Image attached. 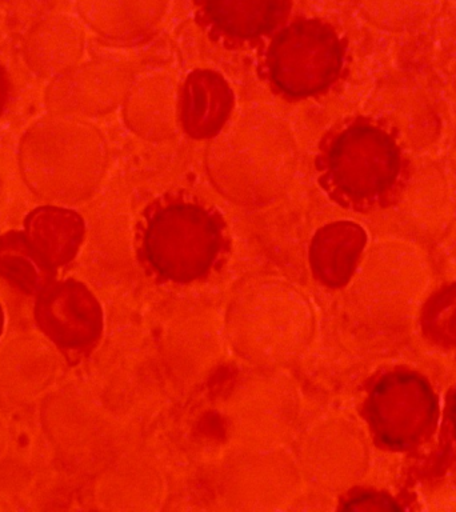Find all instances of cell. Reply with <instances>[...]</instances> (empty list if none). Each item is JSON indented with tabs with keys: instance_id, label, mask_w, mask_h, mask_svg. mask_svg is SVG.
Wrapping results in <instances>:
<instances>
[{
	"instance_id": "obj_15",
	"label": "cell",
	"mask_w": 456,
	"mask_h": 512,
	"mask_svg": "<svg viewBox=\"0 0 456 512\" xmlns=\"http://www.w3.org/2000/svg\"><path fill=\"white\" fill-rule=\"evenodd\" d=\"M4 35V16L2 10H0V42H2Z\"/></svg>"
},
{
	"instance_id": "obj_10",
	"label": "cell",
	"mask_w": 456,
	"mask_h": 512,
	"mask_svg": "<svg viewBox=\"0 0 456 512\" xmlns=\"http://www.w3.org/2000/svg\"><path fill=\"white\" fill-rule=\"evenodd\" d=\"M84 231L82 216L70 208L38 207L24 220V234L55 268L74 260L82 246Z\"/></svg>"
},
{
	"instance_id": "obj_1",
	"label": "cell",
	"mask_w": 456,
	"mask_h": 512,
	"mask_svg": "<svg viewBox=\"0 0 456 512\" xmlns=\"http://www.w3.org/2000/svg\"><path fill=\"white\" fill-rule=\"evenodd\" d=\"M224 243V223L218 212L184 196H167L154 203L140 234V250L148 266L178 283L206 275Z\"/></svg>"
},
{
	"instance_id": "obj_8",
	"label": "cell",
	"mask_w": 456,
	"mask_h": 512,
	"mask_svg": "<svg viewBox=\"0 0 456 512\" xmlns=\"http://www.w3.org/2000/svg\"><path fill=\"white\" fill-rule=\"evenodd\" d=\"M234 91L218 71L199 68L184 79L179 96L183 131L195 140L218 135L234 110Z\"/></svg>"
},
{
	"instance_id": "obj_2",
	"label": "cell",
	"mask_w": 456,
	"mask_h": 512,
	"mask_svg": "<svg viewBox=\"0 0 456 512\" xmlns=\"http://www.w3.org/2000/svg\"><path fill=\"white\" fill-rule=\"evenodd\" d=\"M315 167L320 186L335 200L371 202L398 178L399 150L382 128L355 120L324 136Z\"/></svg>"
},
{
	"instance_id": "obj_16",
	"label": "cell",
	"mask_w": 456,
	"mask_h": 512,
	"mask_svg": "<svg viewBox=\"0 0 456 512\" xmlns=\"http://www.w3.org/2000/svg\"><path fill=\"white\" fill-rule=\"evenodd\" d=\"M3 326H4V314H3L2 306H0V335H2Z\"/></svg>"
},
{
	"instance_id": "obj_12",
	"label": "cell",
	"mask_w": 456,
	"mask_h": 512,
	"mask_svg": "<svg viewBox=\"0 0 456 512\" xmlns=\"http://www.w3.org/2000/svg\"><path fill=\"white\" fill-rule=\"evenodd\" d=\"M55 267L20 231L0 236V278L27 295H38L54 282Z\"/></svg>"
},
{
	"instance_id": "obj_5",
	"label": "cell",
	"mask_w": 456,
	"mask_h": 512,
	"mask_svg": "<svg viewBox=\"0 0 456 512\" xmlns=\"http://www.w3.org/2000/svg\"><path fill=\"white\" fill-rule=\"evenodd\" d=\"M435 399L418 376L394 374L380 380L368 400V416L378 438L406 447L424 434L434 418Z\"/></svg>"
},
{
	"instance_id": "obj_4",
	"label": "cell",
	"mask_w": 456,
	"mask_h": 512,
	"mask_svg": "<svg viewBox=\"0 0 456 512\" xmlns=\"http://www.w3.org/2000/svg\"><path fill=\"white\" fill-rule=\"evenodd\" d=\"M79 126L55 114L28 128L19 147V167L28 187L48 200L78 195L76 171L80 166Z\"/></svg>"
},
{
	"instance_id": "obj_9",
	"label": "cell",
	"mask_w": 456,
	"mask_h": 512,
	"mask_svg": "<svg viewBox=\"0 0 456 512\" xmlns=\"http://www.w3.org/2000/svg\"><path fill=\"white\" fill-rule=\"evenodd\" d=\"M366 239V232L354 222H335L319 228L310 246V264L315 278L328 287L347 283Z\"/></svg>"
},
{
	"instance_id": "obj_7",
	"label": "cell",
	"mask_w": 456,
	"mask_h": 512,
	"mask_svg": "<svg viewBox=\"0 0 456 512\" xmlns=\"http://www.w3.org/2000/svg\"><path fill=\"white\" fill-rule=\"evenodd\" d=\"M207 30L228 44L258 42L287 18L290 0H196Z\"/></svg>"
},
{
	"instance_id": "obj_17",
	"label": "cell",
	"mask_w": 456,
	"mask_h": 512,
	"mask_svg": "<svg viewBox=\"0 0 456 512\" xmlns=\"http://www.w3.org/2000/svg\"><path fill=\"white\" fill-rule=\"evenodd\" d=\"M452 420H454V426L456 428V398L454 406H452Z\"/></svg>"
},
{
	"instance_id": "obj_14",
	"label": "cell",
	"mask_w": 456,
	"mask_h": 512,
	"mask_svg": "<svg viewBox=\"0 0 456 512\" xmlns=\"http://www.w3.org/2000/svg\"><path fill=\"white\" fill-rule=\"evenodd\" d=\"M8 98H10V79H8L7 71L0 64V114L6 108Z\"/></svg>"
},
{
	"instance_id": "obj_13",
	"label": "cell",
	"mask_w": 456,
	"mask_h": 512,
	"mask_svg": "<svg viewBox=\"0 0 456 512\" xmlns=\"http://www.w3.org/2000/svg\"><path fill=\"white\" fill-rule=\"evenodd\" d=\"M398 506L392 503V500L379 494H360L355 498L348 500L344 504L343 510L348 511H382L398 510Z\"/></svg>"
},
{
	"instance_id": "obj_6",
	"label": "cell",
	"mask_w": 456,
	"mask_h": 512,
	"mask_svg": "<svg viewBox=\"0 0 456 512\" xmlns=\"http://www.w3.org/2000/svg\"><path fill=\"white\" fill-rule=\"evenodd\" d=\"M35 319L40 330L66 351L90 350L102 335V307L87 286L74 279L52 283L38 294Z\"/></svg>"
},
{
	"instance_id": "obj_3",
	"label": "cell",
	"mask_w": 456,
	"mask_h": 512,
	"mask_svg": "<svg viewBox=\"0 0 456 512\" xmlns=\"http://www.w3.org/2000/svg\"><path fill=\"white\" fill-rule=\"evenodd\" d=\"M344 44L335 28L319 19L295 20L275 34L264 56L270 84L290 99L323 94L338 80Z\"/></svg>"
},
{
	"instance_id": "obj_11",
	"label": "cell",
	"mask_w": 456,
	"mask_h": 512,
	"mask_svg": "<svg viewBox=\"0 0 456 512\" xmlns=\"http://www.w3.org/2000/svg\"><path fill=\"white\" fill-rule=\"evenodd\" d=\"M76 30L66 15L54 14L36 24L24 44V56L32 71L56 78L75 60Z\"/></svg>"
}]
</instances>
